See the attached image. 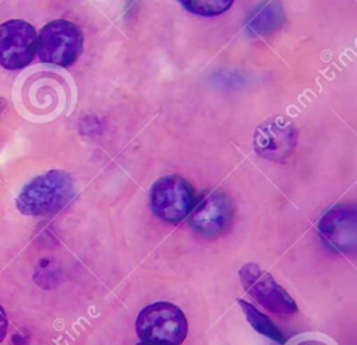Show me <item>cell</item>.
<instances>
[{"instance_id":"obj_14","label":"cell","mask_w":357,"mask_h":345,"mask_svg":"<svg viewBox=\"0 0 357 345\" xmlns=\"http://www.w3.org/2000/svg\"><path fill=\"white\" fill-rule=\"evenodd\" d=\"M13 344L14 345H28V338L22 337L21 334H15L13 337Z\"/></svg>"},{"instance_id":"obj_2","label":"cell","mask_w":357,"mask_h":345,"mask_svg":"<svg viewBox=\"0 0 357 345\" xmlns=\"http://www.w3.org/2000/svg\"><path fill=\"white\" fill-rule=\"evenodd\" d=\"M135 331L142 342L181 345L188 334V321L183 310L176 304L156 302L138 313Z\"/></svg>"},{"instance_id":"obj_7","label":"cell","mask_w":357,"mask_h":345,"mask_svg":"<svg viewBox=\"0 0 357 345\" xmlns=\"http://www.w3.org/2000/svg\"><path fill=\"white\" fill-rule=\"evenodd\" d=\"M38 34L24 20H8L0 24V66L6 70L26 67L36 52Z\"/></svg>"},{"instance_id":"obj_3","label":"cell","mask_w":357,"mask_h":345,"mask_svg":"<svg viewBox=\"0 0 357 345\" xmlns=\"http://www.w3.org/2000/svg\"><path fill=\"white\" fill-rule=\"evenodd\" d=\"M84 36L81 29L68 20H53L39 32L36 54L43 63L68 67L82 52Z\"/></svg>"},{"instance_id":"obj_10","label":"cell","mask_w":357,"mask_h":345,"mask_svg":"<svg viewBox=\"0 0 357 345\" xmlns=\"http://www.w3.org/2000/svg\"><path fill=\"white\" fill-rule=\"evenodd\" d=\"M284 22V13L278 3H264L247 17L245 31L250 35H269Z\"/></svg>"},{"instance_id":"obj_9","label":"cell","mask_w":357,"mask_h":345,"mask_svg":"<svg viewBox=\"0 0 357 345\" xmlns=\"http://www.w3.org/2000/svg\"><path fill=\"white\" fill-rule=\"evenodd\" d=\"M356 208L337 204L329 208L318 222V233L331 249L347 253L356 249Z\"/></svg>"},{"instance_id":"obj_1","label":"cell","mask_w":357,"mask_h":345,"mask_svg":"<svg viewBox=\"0 0 357 345\" xmlns=\"http://www.w3.org/2000/svg\"><path fill=\"white\" fill-rule=\"evenodd\" d=\"M75 196L73 177L60 169L33 177L20 191L15 205L28 216H45L64 208Z\"/></svg>"},{"instance_id":"obj_16","label":"cell","mask_w":357,"mask_h":345,"mask_svg":"<svg viewBox=\"0 0 357 345\" xmlns=\"http://www.w3.org/2000/svg\"><path fill=\"white\" fill-rule=\"evenodd\" d=\"M137 345H158V344H151V342H142V341H141V342H138Z\"/></svg>"},{"instance_id":"obj_6","label":"cell","mask_w":357,"mask_h":345,"mask_svg":"<svg viewBox=\"0 0 357 345\" xmlns=\"http://www.w3.org/2000/svg\"><path fill=\"white\" fill-rule=\"evenodd\" d=\"M234 214L231 198L220 190L204 193L201 200L188 214V225L204 237H216L230 225Z\"/></svg>"},{"instance_id":"obj_15","label":"cell","mask_w":357,"mask_h":345,"mask_svg":"<svg viewBox=\"0 0 357 345\" xmlns=\"http://www.w3.org/2000/svg\"><path fill=\"white\" fill-rule=\"evenodd\" d=\"M7 106V102L3 99V98H0V112H3V109Z\"/></svg>"},{"instance_id":"obj_8","label":"cell","mask_w":357,"mask_h":345,"mask_svg":"<svg viewBox=\"0 0 357 345\" xmlns=\"http://www.w3.org/2000/svg\"><path fill=\"white\" fill-rule=\"evenodd\" d=\"M297 130L284 117H272L259 124L254 133L255 152L269 161H284L294 151Z\"/></svg>"},{"instance_id":"obj_12","label":"cell","mask_w":357,"mask_h":345,"mask_svg":"<svg viewBox=\"0 0 357 345\" xmlns=\"http://www.w3.org/2000/svg\"><path fill=\"white\" fill-rule=\"evenodd\" d=\"M180 4L190 13L202 17H212L225 13L229 7H231V0H190L180 1Z\"/></svg>"},{"instance_id":"obj_13","label":"cell","mask_w":357,"mask_h":345,"mask_svg":"<svg viewBox=\"0 0 357 345\" xmlns=\"http://www.w3.org/2000/svg\"><path fill=\"white\" fill-rule=\"evenodd\" d=\"M7 327H8V318H7V314H6L4 309L0 306V344L6 338Z\"/></svg>"},{"instance_id":"obj_11","label":"cell","mask_w":357,"mask_h":345,"mask_svg":"<svg viewBox=\"0 0 357 345\" xmlns=\"http://www.w3.org/2000/svg\"><path fill=\"white\" fill-rule=\"evenodd\" d=\"M237 303H238L241 311L244 313L247 321L257 332H259L261 335H264L280 345H283L286 342V337L283 335V332L266 314H264L261 310H258L254 304H251L247 300L238 299Z\"/></svg>"},{"instance_id":"obj_5","label":"cell","mask_w":357,"mask_h":345,"mask_svg":"<svg viewBox=\"0 0 357 345\" xmlns=\"http://www.w3.org/2000/svg\"><path fill=\"white\" fill-rule=\"evenodd\" d=\"M238 277L244 291L268 311L290 316L298 310L297 303L287 291L259 265L254 263L244 264L238 271Z\"/></svg>"},{"instance_id":"obj_4","label":"cell","mask_w":357,"mask_h":345,"mask_svg":"<svg viewBox=\"0 0 357 345\" xmlns=\"http://www.w3.org/2000/svg\"><path fill=\"white\" fill-rule=\"evenodd\" d=\"M149 205L159 219L167 223H178L194 207V190L181 176H163L151 187Z\"/></svg>"}]
</instances>
